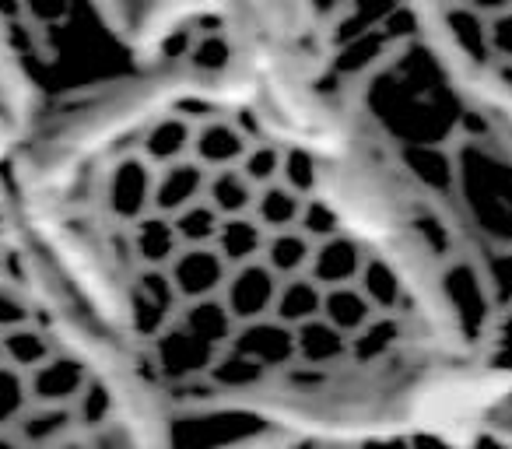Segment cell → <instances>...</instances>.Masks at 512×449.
<instances>
[{
    "instance_id": "cell-4",
    "label": "cell",
    "mask_w": 512,
    "mask_h": 449,
    "mask_svg": "<svg viewBox=\"0 0 512 449\" xmlns=\"http://www.w3.org/2000/svg\"><path fill=\"white\" fill-rule=\"evenodd\" d=\"M442 78L512 137V0H383Z\"/></svg>"
},
{
    "instance_id": "cell-2",
    "label": "cell",
    "mask_w": 512,
    "mask_h": 449,
    "mask_svg": "<svg viewBox=\"0 0 512 449\" xmlns=\"http://www.w3.org/2000/svg\"><path fill=\"white\" fill-rule=\"evenodd\" d=\"M0 446H151L141 407L39 221L18 151L0 155Z\"/></svg>"
},
{
    "instance_id": "cell-3",
    "label": "cell",
    "mask_w": 512,
    "mask_h": 449,
    "mask_svg": "<svg viewBox=\"0 0 512 449\" xmlns=\"http://www.w3.org/2000/svg\"><path fill=\"white\" fill-rule=\"evenodd\" d=\"M148 0H0V155L67 102L151 60Z\"/></svg>"
},
{
    "instance_id": "cell-5",
    "label": "cell",
    "mask_w": 512,
    "mask_h": 449,
    "mask_svg": "<svg viewBox=\"0 0 512 449\" xmlns=\"http://www.w3.org/2000/svg\"><path fill=\"white\" fill-rule=\"evenodd\" d=\"M214 4L260 46L278 53L281 60L292 57L306 0H214Z\"/></svg>"
},
{
    "instance_id": "cell-1",
    "label": "cell",
    "mask_w": 512,
    "mask_h": 449,
    "mask_svg": "<svg viewBox=\"0 0 512 449\" xmlns=\"http://www.w3.org/2000/svg\"><path fill=\"white\" fill-rule=\"evenodd\" d=\"M18 165L151 446L512 442V383L435 246L246 32L53 109Z\"/></svg>"
}]
</instances>
